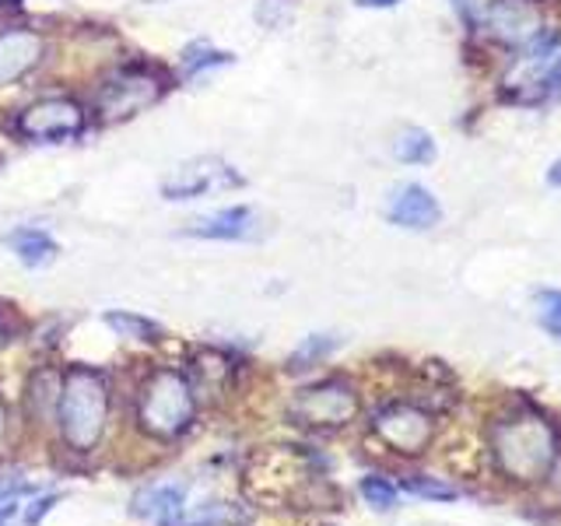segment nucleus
I'll return each mask as SVG.
<instances>
[{
    "label": "nucleus",
    "mask_w": 561,
    "mask_h": 526,
    "mask_svg": "<svg viewBox=\"0 0 561 526\" xmlns=\"http://www.w3.org/2000/svg\"><path fill=\"white\" fill-rule=\"evenodd\" d=\"M162 95H165L162 75H154V70H140V67L123 70V75H116L99 92V116L105 123L127 119V116H137L140 110H148V105H154Z\"/></svg>",
    "instance_id": "423d86ee"
},
{
    "label": "nucleus",
    "mask_w": 561,
    "mask_h": 526,
    "mask_svg": "<svg viewBox=\"0 0 561 526\" xmlns=\"http://www.w3.org/2000/svg\"><path fill=\"white\" fill-rule=\"evenodd\" d=\"M488 456L502 481L534 488L561 467V432L534 403H513L488 425Z\"/></svg>",
    "instance_id": "f257e3e1"
},
{
    "label": "nucleus",
    "mask_w": 561,
    "mask_h": 526,
    "mask_svg": "<svg viewBox=\"0 0 561 526\" xmlns=\"http://www.w3.org/2000/svg\"><path fill=\"white\" fill-rule=\"evenodd\" d=\"M8 425H11V421H8V400L0 397V446H4V438H8Z\"/></svg>",
    "instance_id": "bb28decb"
},
{
    "label": "nucleus",
    "mask_w": 561,
    "mask_h": 526,
    "mask_svg": "<svg viewBox=\"0 0 561 526\" xmlns=\"http://www.w3.org/2000/svg\"><path fill=\"white\" fill-rule=\"evenodd\" d=\"M242 186V175L228 169L221 158H190V162L175 165L165 180H162V193L169 201H193L201 193H218V190H236Z\"/></svg>",
    "instance_id": "0eeeda50"
},
{
    "label": "nucleus",
    "mask_w": 561,
    "mask_h": 526,
    "mask_svg": "<svg viewBox=\"0 0 561 526\" xmlns=\"http://www.w3.org/2000/svg\"><path fill=\"white\" fill-rule=\"evenodd\" d=\"M8 245L14 250V256L25 263V267H46V263L57 260V242H53V236H46L43 228H14V232L8 236Z\"/></svg>",
    "instance_id": "2eb2a0df"
},
{
    "label": "nucleus",
    "mask_w": 561,
    "mask_h": 526,
    "mask_svg": "<svg viewBox=\"0 0 561 526\" xmlns=\"http://www.w3.org/2000/svg\"><path fill=\"white\" fill-rule=\"evenodd\" d=\"M110 400H113V386L102 368L75 365L64 373L57 428H60V443L70 456H88L102 446L105 425H110Z\"/></svg>",
    "instance_id": "f03ea898"
},
{
    "label": "nucleus",
    "mask_w": 561,
    "mask_h": 526,
    "mask_svg": "<svg viewBox=\"0 0 561 526\" xmlns=\"http://www.w3.org/2000/svg\"><path fill=\"white\" fill-rule=\"evenodd\" d=\"M540 323L548 333L561 341V291H543L540 295Z\"/></svg>",
    "instance_id": "5701e85b"
},
{
    "label": "nucleus",
    "mask_w": 561,
    "mask_h": 526,
    "mask_svg": "<svg viewBox=\"0 0 561 526\" xmlns=\"http://www.w3.org/2000/svg\"><path fill=\"white\" fill-rule=\"evenodd\" d=\"M260 232V215L253 207H225L218 215H207L186 225V236L197 239H253Z\"/></svg>",
    "instance_id": "f8f14e48"
},
{
    "label": "nucleus",
    "mask_w": 561,
    "mask_h": 526,
    "mask_svg": "<svg viewBox=\"0 0 561 526\" xmlns=\"http://www.w3.org/2000/svg\"><path fill=\"white\" fill-rule=\"evenodd\" d=\"M390 221L400 225V228H414V232H421V228H432L438 225V218H443V207H438V201L432 197V193L425 186H400L393 193V201H390Z\"/></svg>",
    "instance_id": "ddd939ff"
},
{
    "label": "nucleus",
    "mask_w": 561,
    "mask_h": 526,
    "mask_svg": "<svg viewBox=\"0 0 561 526\" xmlns=\"http://www.w3.org/2000/svg\"><path fill=\"white\" fill-rule=\"evenodd\" d=\"M554 95H561V57H554V60L548 64V70L540 75V81H537V95H534V99H554Z\"/></svg>",
    "instance_id": "b1692460"
},
{
    "label": "nucleus",
    "mask_w": 561,
    "mask_h": 526,
    "mask_svg": "<svg viewBox=\"0 0 561 526\" xmlns=\"http://www.w3.org/2000/svg\"><path fill=\"white\" fill-rule=\"evenodd\" d=\"M46 39L32 28H4L0 32V84L25 78L43 60Z\"/></svg>",
    "instance_id": "1a4fd4ad"
},
{
    "label": "nucleus",
    "mask_w": 561,
    "mask_h": 526,
    "mask_svg": "<svg viewBox=\"0 0 561 526\" xmlns=\"http://www.w3.org/2000/svg\"><path fill=\"white\" fill-rule=\"evenodd\" d=\"M362 8H390V4H397V0H358Z\"/></svg>",
    "instance_id": "cd10ccee"
},
{
    "label": "nucleus",
    "mask_w": 561,
    "mask_h": 526,
    "mask_svg": "<svg viewBox=\"0 0 561 526\" xmlns=\"http://www.w3.org/2000/svg\"><path fill=\"white\" fill-rule=\"evenodd\" d=\"M60 386H64V376L57 368H35L28 386H25V408H28V418L35 425H49V421H57V408H60Z\"/></svg>",
    "instance_id": "4468645a"
},
{
    "label": "nucleus",
    "mask_w": 561,
    "mask_h": 526,
    "mask_svg": "<svg viewBox=\"0 0 561 526\" xmlns=\"http://www.w3.org/2000/svg\"><path fill=\"white\" fill-rule=\"evenodd\" d=\"M102 323L110 327L116 338H127V341H148V344H154L158 338H162V327H158L154 320H148V316H137V312H127V309L105 312Z\"/></svg>",
    "instance_id": "f3484780"
},
{
    "label": "nucleus",
    "mask_w": 561,
    "mask_h": 526,
    "mask_svg": "<svg viewBox=\"0 0 561 526\" xmlns=\"http://www.w3.org/2000/svg\"><path fill=\"white\" fill-rule=\"evenodd\" d=\"M481 22L502 43H530L537 35V14L526 0H491Z\"/></svg>",
    "instance_id": "9d476101"
},
{
    "label": "nucleus",
    "mask_w": 561,
    "mask_h": 526,
    "mask_svg": "<svg viewBox=\"0 0 561 526\" xmlns=\"http://www.w3.org/2000/svg\"><path fill=\"white\" fill-rule=\"evenodd\" d=\"M373 435L400 456H421L435 443V414L411 400H390L373 411Z\"/></svg>",
    "instance_id": "39448f33"
},
{
    "label": "nucleus",
    "mask_w": 561,
    "mask_h": 526,
    "mask_svg": "<svg viewBox=\"0 0 561 526\" xmlns=\"http://www.w3.org/2000/svg\"><path fill=\"white\" fill-rule=\"evenodd\" d=\"M4 344H8V323L0 320V347H4Z\"/></svg>",
    "instance_id": "c756f323"
},
{
    "label": "nucleus",
    "mask_w": 561,
    "mask_h": 526,
    "mask_svg": "<svg viewBox=\"0 0 561 526\" xmlns=\"http://www.w3.org/2000/svg\"><path fill=\"white\" fill-rule=\"evenodd\" d=\"M0 4H11V0H0Z\"/></svg>",
    "instance_id": "7c9ffc66"
},
{
    "label": "nucleus",
    "mask_w": 561,
    "mask_h": 526,
    "mask_svg": "<svg viewBox=\"0 0 561 526\" xmlns=\"http://www.w3.org/2000/svg\"><path fill=\"white\" fill-rule=\"evenodd\" d=\"M228 373H232V365H228V358L221 355V351H197L193 362H190V368H186L190 386H193V393H197V397L221 390V386L228 382Z\"/></svg>",
    "instance_id": "dca6fc26"
},
{
    "label": "nucleus",
    "mask_w": 561,
    "mask_h": 526,
    "mask_svg": "<svg viewBox=\"0 0 561 526\" xmlns=\"http://www.w3.org/2000/svg\"><path fill=\"white\" fill-rule=\"evenodd\" d=\"M221 64H232V53H221V49L207 46V43H193V46H186V53H183V70H186V78L201 75V70H207V67H221Z\"/></svg>",
    "instance_id": "4be33fe9"
},
{
    "label": "nucleus",
    "mask_w": 561,
    "mask_h": 526,
    "mask_svg": "<svg viewBox=\"0 0 561 526\" xmlns=\"http://www.w3.org/2000/svg\"><path fill=\"white\" fill-rule=\"evenodd\" d=\"M393 151H397L400 162H408V165H425L435 158V145H432V137L425 130H403L397 137Z\"/></svg>",
    "instance_id": "6ab92c4d"
},
{
    "label": "nucleus",
    "mask_w": 561,
    "mask_h": 526,
    "mask_svg": "<svg viewBox=\"0 0 561 526\" xmlns=\"http://www.w3.org/2000/svg\"><path fill=\"white\" fill-rule=\"evenodd\" d=\"M358 491L368 505L379 508V513H390V508H397V502H400V488L390 478H382V473H368V478H362Z\"/></svg>",
    "instance_id": "aec40b11"
},
{
    "label": "nucleus",
    "mask_w": 561,
    "mask_h": 526,
    "mask_svg": "<svg viewBox=\"0 0 561 526\" xmlns=\"http://www.w3.org/2000/svg\"><path fill=\"white\" fill-rule=\"evenodd\" d=\"M84 127V110L75 99H46L35 102L18 116V130L32 140H64L75 137Z\"/></svg>",
    "instance_id": "6e6552de"
},
{
    "label": "nucleus",
    "mask_w": 561,
    "mask_h": 526,
    "mask_svg": "<svg viewBox=\"0 0 561 526\" xmlns=\"http://www.w3.org/2000/svg\"><path fill=\"white\" fill-rule=\"evenodd\" d=\"M400 488L411 491V495H417V499H432V502H453V499H460V488L449 484V481L428 478V473H411V478H403Z\"/></svg>",
    "instance_id": "412c9836"
},
{
    "label": "nucleus",
    "mask_w": 561,
    "mask_h": 526,
    "mask_svg": "<svg viewBox=\"0 0 561 526\" xmlns=\"http://www.w3.org/2000/svg\"><path fill=\"white\" fill-rule=\"evenodd\" d=\"M453 4L463 18H470V22H481V14H484V8L491 4V0H453Z\"/></svg>",
    "instance_id": "a878e982"
},
{
    "label": "nucleus",
    "mask_w": 561,
    "mask_h": 526,
    "mask_svg": "<svg viewBox=\"0 0 561 526\" xmlns=\"http://www.w3.org/2000/svg\"><path fill=\"white\" fill-rule=\"evenodd\" d=\"M548 180H551V186H561V162H554V169H551Z\"/></svg>",
    "instance_id": "c85d7f7f"
},
{
    "label": "nucleus",
    "mask_w": 561,
    "mask_h": 526,
    "mask_svg": "<svg viewBox=\"0 0 561 526\" xmlns=\"http://www.w3.org/2000/svg\"><path fill=\"white\" fill-rule=\"evenodd\" d=\"M362 411V397L347 379L333 376L323 382H312L306 390H298L288 403V418L302 428L316 432H337L358 418Z\"/></svg>",
    "instance_id": "20e7f679"
},
{
    "label": "nucleus",
    "mask_w": 561,
    "mask_h": 526,
    "mask_svg": "<svg viewBox=\"0 0 561 526\" xmlns=\"http://www.w3.org/2000/svg\"><path fill=\"white\" fill-rule=\"evenodd\" d=\"M186 502V484L183 481H151L145 488H137V495L130 499V516L165 526Z\"/></svg>",
    "instance_id": "9b49d317"
},
{
    "label": "nucleus",
    "mask_w": 561,
    "mask_h": 526,
    "mask_svg": "<svg viewBox=\"0 0 561 526\" xmlns=\"http://www.w3.org/2000/svg\"><path fill=\"white\" fill-rule=\"evenodd\" d=\"M337 347H341V341L330 338V333H312V338H306L302 344L291 351L288 368H291V373H306V368H312V365H320L323 358H330Z\"/></svg>",
    "instance_id": "a211bd4d"
},
{
    "label": "nucleus",
    "mask_w": 561,
    "mask_h": 526,
    "mask_svg": "<svg viewBox=\"0 0 561 526\" xmlns=\"http://www.w3.org/2000/svg\"><path fill=\"white\" fill-rule=\"evenodd\" d=\"M57 502H60V491H49V495H39V499L32 502L35 508H28V513H25V523H28V526H39V519H43Z\"/></svg>",
    "instance_id": "393cba45"
},
{
    "label": "nucleus",
    "mask_w": 561,
    "mask_h": 526,
    "mask_svg": "<svg viewBox=\"0 0 561 526\" xmlns=\"http://www.w3.org/2000/svg\"><path fill=\"white\" fill-rule=\"evenodd\" d=\"M197 414V393H193L190 376L180 368H154V373L140 382L134 421L137 432L154 438V443H175L183 438Z\"/></svg>",
    "instance_id": "7ed1b4c3"
}]
</instances>
